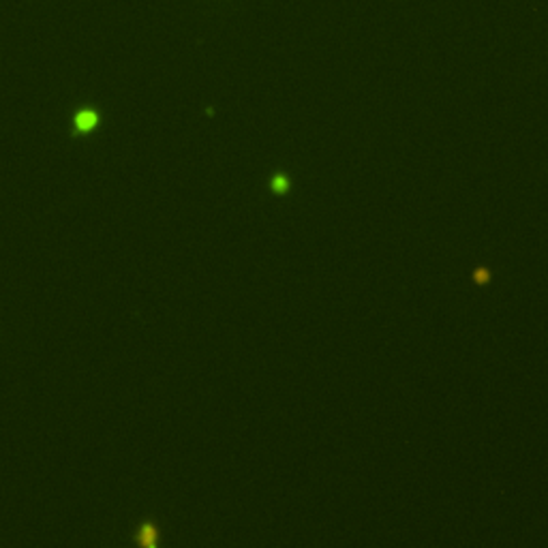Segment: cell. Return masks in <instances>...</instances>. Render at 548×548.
<instances>
[{"label": "cell", "instance_id": "cell-1", "mask_svg": "<svg viewBox=\"0 0 548 548\" xmlns=\"http://www.w3.org/2000/svg\"><path fill=\"white\" fill-rule=\"evenodd\" d=\"M94 124H96V116L92 111H82V114L77 116V126L82 128V131H90Z\"/></svg>", "mask_w": 548, "mask_h": 548}]
</instances>
